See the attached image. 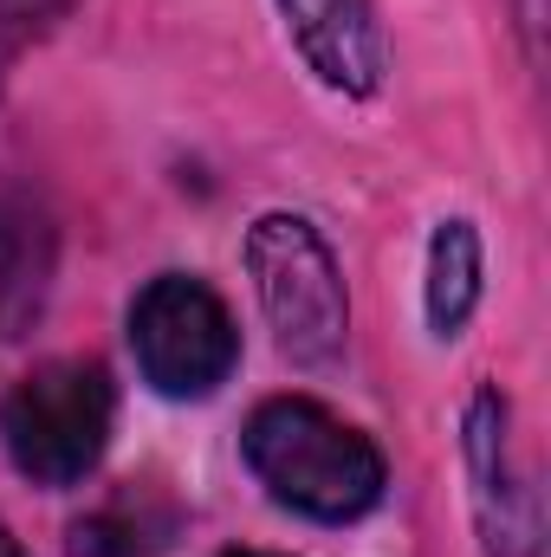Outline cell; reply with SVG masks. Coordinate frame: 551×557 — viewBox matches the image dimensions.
Here are the masks:
<instances>
[{
	"label": "cell",
	"instance_id": "cell-1",
	"mask_svg": "<svg viewBox=\"0 0 551 557\" xmlns=\"http://www.w3.org/2000/svg\"><path fill=\"white\" fill-rule=\"evenodd\" d=\"M241 454L254 467V480L273 493L285 512L318 519V525H351L364 519L383 486L390 467L377 454V441L351 421H338L311 396H273L247 416Z\"/></svg>",
	"mask_w": 551,
	"mask_h": 557
},
{
	"label": "cell",
	"instance_id": "cell-2",
	"mask_svg": "<svg viewBox=\"0 0 551 557\" xmlns=\"http://www.w3.org/2000/svg\"><path fill=\"white\" fill-rule=\"evenodd\" d=\"M241 260H247L254 298L273 324L279 350L298 370H331L351 337V298H344V273L325 234L305 214H260L247 227Z\"/></svg>",
	"mask_w": 551,
	"mask_h": 557
},
{
	"label": "cell",
	"instance_id": "cell-3",
	"mask_svg": "<svg viewBox=\"0 0 551 557\" xmlns=\"http://www.w3.org/2000/svg\"><path fill=\"white\" fill-rule=\"evenodd\" d=\"M111 376L105 363L85 357H59L39 363L33 376L13 383V396L0 403V441L7 460L33 480V486H78L111 441Z\"/></svg>",
	"mask_w": 551,
	"mask_h": 557
},
{
	"label": "cell",
	"instance_id": "cell-4",
	"mask_svg": "<svg viewBox=\"0 0 551 557\" xmlns=\"http://www.w3.org/2000/svg\"><path fill=\"white\" fill-rule=\"evenodd\" d=\"M131 350H137V370L149 376V389L195 403L234 376L241 331H234L228 305L215 298V285H201L195 273H162L131 305Z\"/></svg>",
	"mask_w": 551,
	"mask_h": 557
},
{
	"label": "cell",
	"instance_id": "cell-5",
	"mask_svg": "<svg viewBox=\"0 0 551 557\" xmlns=\"http://www.w3.org/2000/svg\"><path fill=\"white\" fill-rule=\"evenodd\" d=\"M461 454H467V480H474V525L487 557H539L546 552V512H539V486L519 473L513 454V409L500 389H480L461 421Z\"/></svg>",
	"mask_w": 551,
	"mask_h": 557
},
{
	"label": "cell",
	"instance_id": "cell-6",
	"mask_svg": "<svg viewBox=\"0 0 551 557\" xmlns=\"http://www.w3.org/2000/svg\"><path fill=\"white\" fill-rule=\"evenodd\" d=\"M292 52L311 65L318 85L344 98H377L390 72V39L370 0H279Z\"/></svg>",
	"mask_w": 551,
	"mask_h": 557
},
{
	"label": "cell",
	"instance_id": "cell-7",
	"mask_svg": "<svg viewBox=\"0 0 551 557\" xmlns=\"http://www.w3.org/2000/svg\"><path fill=\"white\" fill-rule=\"evenodd\" d=\"M52 285V221L33 195L0 188V337H20L46 311Z\"/></svg>",
	"mask_w": 551,
	"mask_h": 557
},
{
	"label": "cell",
	"instance_id": "cell-8",
	"mask_svg": "<svg viewBox=\"0 0 551 557\" xmlns=\"http://www.w3.org/2000/svg\"><path fill=\"white\" fill-rule=\"evenodd\" d=\"M480 234H474V221H441L434 227V240H428V331L434 337H461V324L474 318V305H480Z\"/></svg>",
	"mask_w": 551,
	"mask_h": 557
},
{
	"label": "cell",
	"instance_id": "cell-9",
	"mask_svg": "<svg viewBox=\"0 0 551 557\" xmlns=\"http://www.w3.org/2000/svg\"><path fill=\"white\" fill-rule=\"evenodd\" d=\"M72 557H149V545H143L137 525L105 512V519H78L72 525Z\"/></svg>",
	"mask_w": 551,
	"mask_h": 557
},
{
	"label": "cell",
	"instance_id": "cell-10",
	"mask_svg": "<svg viewBox=\"0 0 551 557\" xmlns=\"http://www.w3.org/2000/svg\"><path fill=\"white\" fill-rule=\"evenodd\" d=\"M519 13H526V33H539V0H519Z\"/></svg>",
	"mask_w": 551,
	"mask_h": 557
},
{
	"label": "cell",
	"instance_id": "cell-11",
	"mask_svg": "<svg viewBox=\"0 0 551 557\" xmlns=\"http://www.w3.org/2000/svg\"><path fill=\"white\" fill-rule=\"evenodd\" d=\"M0 557H26V552H20V545H13V539H7V532H0Z\"/></svg>",
	"mask_w": 551,
	"mask_h": 557
},
{
	"label": "cell",
	"instance_id": "cell-12",
	"mask_svg": "<svg viewBox=\"0 0 551 557\" xmlns=\"http://www.w3.org/2000/svg\"><path fill=\"white\" fill-rule=\"evenodd\" d=\"M221 557H279V552H221Z\"/></svg>",
	"mask_w": 551,
	"mask_h": 557
}]
</instances>
